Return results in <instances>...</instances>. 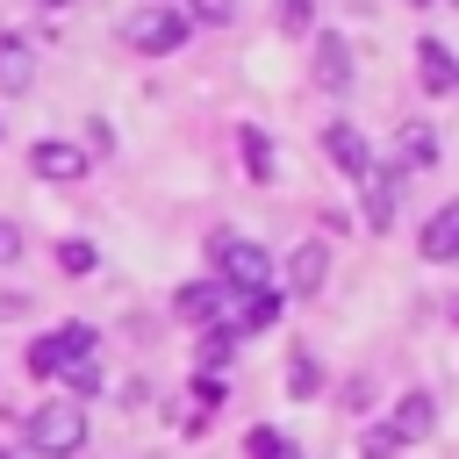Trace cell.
<instances>
[{
	"label": "cell",
	"mask_w": 459,
	"mask_h": 459,
	"mask_svg": "<svg viewBox=\"0 0 459 459\" xmlns=\"http://www.w3.org/2000/svg\"><path fill=\"white\" fill-rule=\"evenodd\" d=\"M287 394H316V359H308V351L287 359Z\"/></svg>",
	"instance_id": "cell-22"
},
{
	"label": "cell",
	"mask_w": 459,
	"mask_h": 459,
	"mask_svg": "<svg viewBox=\"0 0 459 459\" xmlns=\"http://www.w3.org/2000/svg\"><path fill=\"white\" fill-rule=\"evenodd\" d=\"M222 308H230V287H215V280H194V287L172 294V316H186V323H208Z\"/></svg>",
	"instance_id": "cell-9"
},
{
	"label": "cell",
	"mask_w": 459,
	"mask_h": 459,
	"mask_svg": "<svg viewBox=\"0 0 459 459\" xmlns=\"http://www.w3.org/2000/svg\"><path fill=\"white\" fill-rule=\"evenodd\" d=\"M359 179H366V222H373V230H387V222H394V172L366 165Z\"/></svg>",
	"instance_id": "cell-13"
},
{
	"label": "cell",
	"mask_w": 459,
	"mask_h": 459,
	"mask_svg": "<svg viewBox=\"0 0 459 459\" xmlns=\"http://www.w3.org/2000/svg\"><path fill=\"white\" fill-rule=\"evenodd\" d=\"M359 452H366V459H394V430H387V423H373V430L359 437Z\"/></svg>",
	"instance_id": "cell-23"
},
{
	"label": "cell",
	"mask_w": 459,
	"mask_h": 459,
	"mask_svg": "<svg viewBox=\"0 0 459 459\" xmlns=\"http://www.w3.org/2000/svg\"><path fill=\"white\" fill-rule=\"evenodd\" d=\"M230 351H237V337H230V330H208V337H201V373H215Z\"/></svg>",
	"instance_id": "cell-21"
},
{
	"label": "cell",
	"mask_w": 459,
	"mask_h": 459,
	"mask_svg": "<svg viewBox=\"0 0 459 459\" xmlns=\"http://www.w3.org/2000/svg\"><path fill=\"white\" fill-rule=\"evenodd\" d=\"M93 258H100V251H93L86 237H72V244H57V265H65V273H93Z\"/></svg>",
	"instance_id": "cell-20"
},
{
	"label": "cell",
	"mask_w": 459,
	"mask_h": 459,
	"mask_svg": "<svg viewBox=\"0 0 459 459\" xmlns=\"http://www.w3.org/2000/svg\"><path fill=\"white\" fill-rule=\"evenodd\" d=\"M29 452H43V459H65V452H79L86 445V409L65 394V402H43L36 416H29Z\"/></svg>",
	"instance_id": "cell-1"
},
{
	"label": "cell",
	"mask_w": 459,
	"mask_h": 459,
	"mask_svg": "<svg viewBox=\"0 0 459 459\" xmlns=\"http://www.w3.org/2000/svg\"><path fill=\"white\" fill-rule=\"evenodd\" d=\"M215 265H222V280L230 287H273V258L258 251V244H244V237H215Z\"/></svg>",
	"instance_id": "cell-3"
},
{
	"label": "cell",
	"mask_w": 459,
	"mask_h": 459,
	"mask_svg": "<svg viewBox=\"0 0 459 459\" xmlns=\"http://www.w3.org/2000/svg\"><path fill=\"white\" fill-rule=\"evenodd\" d=\"M0 459H14V452H0Z\"/></svg>",
	"instance_id": "cell-30"
},
{
	"label": "cell",
	"mask_w": 459,
	"mask_h": 459,
	"mask_svg": "<svg viewBox=\"0 0 459 459\" xmlns=\"http://www.w3.org/2000/svg\"><path fill=\"white\" fill-rule=\"evenodd\" d=\"M57 373L72 380V394H100V366H93V351H86V359H65Z\"/></svg>",
	"instance_id": "cell-19"
},
{
	"label": "cell",
	"mask_w": 459,
	"mask_h": 459,
	"mask_svg": "<svg viewBox=\"0 0 459 459\" xmlns=\"http://www.w3.org/2000/svg\"><path fill=\"white\" fill-rule=\"evenodd\" d=\"M93 351V330H57V337H36L29 344V373H57L65 359H86Z\"/></svg>",
	"instance_id": "cell-4"
},
{
	"label": "cell",
	"mask_w": 459,
	"mask_h": 459,
	"mask_svg": "<svg viewBox=\"0 0 459 459\" xmlns=\"http://www.w3.org/2000/svg\"><path fill=\"white\" fill-rule=\"evenodd\" d=\"M230 14H237V7H230V0H194V22H208V29H222V22H230Z\"/></svg>",
	"instance_id": "cell-24"
},
{
	"label": "cell",
	"mask_w": 459,
	"mask_h": 459,
	"mask_svg": "<svg viewBox=\"0 0 459 459\" xmlns=\"http://www.w3.org/2000/svg\"><path fill=\"white\" fill-rule=\"evenodd\" d=\"M452 7H459V0H452Z\"/></svg>",
	"instance_id": "cell-31"
},
{
	"label": "cell",
	"mask_w": 459,
	"mask_h": 459,
	"mask_svg": "<svg viewBox=\"0 0 459 459\" xmlns=\"http://www.w3.org/2000/svg\"><path fill=\"white\" fill-rule=\"evenodd\" d=\"M416 7H423V0H416Z\"/></svg>",
	"instance_id": "cell-32"
},
{
	"label": "cell",
	"mask_w": 459,
	"mask_h": 459,
	"mask_svg": "<svg viewBox=\"0 0 459 459\" xmlns=\"http://www.w3.org/2000/svg\"><path fill=\"white\" fill-rule=\"evenodd\" d=\"M14 251H22V230H14V222H0V265H7Z\"/></svg>",
	"instance_id": "cell-26"
},
{
	"label": "cell",
	"mask_w": 459,
	"mask_h": 459,
	"mask_svg": "<svg viewBox=\"0 0 459 459\" xmlns=\"http://www.w3.org/2000/svg\"><path fill=\"white\" fill-rule=\"evenodd\" d=\"M423 258H430V265H452V258H459V201H445V208L423 222Z\"/></svg>",
	"instance_id": "cell-7"
},
{
	"label": "cell",
	"mask_w": 459,
	"mask_h": 459,
	"mask_svg": "<svg viewBox=\"0 0 459 459\" xmlns=\"http://www.w3.org/2000/svg\"><path fill=\"white\" fill-rule=\"evenodd\" d=\"M323 151H330V165H344L351 179H359V172L373 165V158H366V136H359L351 122H330V129H323Z\"/></svg>",
	"instance_id": "cell-10"
},
{
	"label": "cell",
	"mask_w": 459,
	"mask_h": 459,
	"mask_svg": "<svg viewBox=\"0 0 459 459\" xmlns=\"http://www.w3.org/2000/svg\"><path fill=\"white\" fill-rule=\"evenodd\" d=\"M316 86H323V93H344V86H351V50H344V36H316Z\"/></svg>",
	"instance_id": "cell-8"
},
{
	"label": "cell",
	"mask_w": 459,
	"mask_h": 459,
	"mask_svg": "<svg viewBox=\"0 0 459 459\" xmlns=\"http://www.w3.org/2000/svg\"><path fill=\"white\" fill-rule=\"evenodd\" d=\"M416 72H423V93H459V57H452L437 36L416 43Z\"/></svg>",
	"instance_id": "cell-6"
},
{
	"label": "cell",
	"mask_w": 459,
	"mask_h": 459,
	"mask_svg": "<svg viewBox=\"0 0 459 459\" xmlns=\"http://www.w3.org/2000/svg\"><path fill=\"white\" fill-rule=\"evenodd\" d=\"M244 452H251V459H301L287 430H251V437H244Z\"/></svg>",
	"instance_id": "cell-18"
},
{
	"label": "cell",
	"mask_w": 459,
	"mask_h": 459,
	"mask_svg": "<svg viewBox=\"0 0 459 459\" xmlns=\"http://www.w3.org/2000/svg\"><path fill=\"white\" fill-rule=\"evenodd\" d=\"M122 43L143 50V57H165V50L186 43V14H179V7H136V14L122 22Z\"/></svg>",
	"instance_id": "cell-2"
},
{
	"label": "cell",
	"mask_w": 459,
	"mask_h": 459,
	"mask_svg": "<svg viewBox=\"0 0 459 459\" xmlns=\"http://www.w3.org/2000/svg\"><path fill=\"white\" fill-rule=\"evenodd\" d=\"M43 7H72V0H43Z\"/></svg>",
	"instance_id": "cell-27"
},
{
	"label": "cell",
	"mask_w": 459,
	"mask_h": 459,
	"mask_svg": "<svg viewBox=\"0 0 459 459\" xmlns=\"http://www.w3.org/2000/svg\"><path fill=\"white\" fill-rule=\"evenodd\" d=\"M143 7H165V0H143Z\"/></svg>",
	"instance_id": "cell-29"
},
{
	"label": "cell",
	"mask_w": 459,
	"mask_h": 459,
	"mask_svg": "<svg viewBox=\"0 0 459 459\" xmlns=\"http://www.w3.org/2000/svg\"><path fill=\"white\" fill-rule=\"evenodd\" d=\"M323 273H330V251H323V244H301V251H294V265H287V287H294V294H316V287H323Z\"/></svg>",
	"instance_id": "cell-14"
},
{
	"label": "cell",
	"mask_w": 459,
	"mask_h": 459,
	"mask_svg": "<svg viewBox=\"0 0 459 459\" xmlns=\"http://www.w3.org/2000/svg\"><path fill=\"white\" fill-rule=\"evenodd\" d=\"M237 323H230V337H251V330H265L273 316H280V294L273 287H258V294H244V308H230Z\"/></svg>",
	"instance_id": "cell-15"
},
{
	"label": "cell",
	"mask_w": 459,
	"mask_h": 459,
	"mask_svg": "<svg viewBox=\"0 0 459 459\" xmlns=\"http://www.w3.org/2000/svg\"><path fill=\"white\" fill-rule=\"evenodd\" d=\"M280 29H308V0H280Z\"/></svg>",
	"instance_id": "cell-25"
},
{
	"label": "cell",
	"mask_w": 459,
	"mask_h": 459,
	"mask_svg": "<svg viewBox=\"0 0 459 459\" xmlns=\"http://www.w3.org/2000/svg\"><path fill=\"white\" fill-rule=\"evenodd\" d=\"M402 165H437V129L430 122H402Z\"/></svg>",
	"instance_id": "cell-16"
},
{
	"label": "cell",
	"mask_w": 459,
	"mask_h": 459,
	"mask_svg": "<svg viewBox=\"0 0 459 459\" xmlns=\"http://www.w3.org/2000/svg\"><path fill=\"white\" fill-rule=\"evenodd\" d=\"M430 423H437V402L416 387V394H402L394 402V416H387V430H394V445H416V437H430Z\"/></svg>",
	"instance_id": "cell-5"
},
{
	"label": "cell",
	"mask_w": 459,
	"mask_h": 459,
	"mask_svg": "<svg viewBox=\"0 0 459 459\" xmlns=\"http://www.w3.org/2000/svg\"><path fill=\"white\" fill-rule=\"evenodd\" d=\"M237 143H244V172H251V179H273V143H265V129H237Z\"/></svg>",
	"instance_id": "cell-17"
},
{
	"label": "cell",
	"mask_w": 459,
	"mask_h": 459,
	"mask_svg": "<svg viewBox=\"0 0 459 459\" xmlns=\"http://www.w3.org/2000/svg\"><path fill=\"white\" fill-rule=\"evenodd\" d=\"M29 165H36V179H79L86 172V151L79 143H36Z\"/></svg>",
	"instance_id": "cell-11"
},
{
	"label": "cell",
	"mask_w": 459,
	"mask_h": 459,
	"mask_svg": "<svg viewBox=\"0 0 459 459\" xmlns=\"http://www.w3.org/2000/svg\"><path fill=\"white\" fill-rule=\"evenodd\" d=\"M29 79H36L29 43H22V36H0V93H29Z\"/></svg>",
	"instance_id": "cell-12"
},
{
	"label": "cell",
	"mask_w": 459,
	"mask_h": 459,
	"mask_svg": "<svg viewBox=\"0 0 459 459\" xmlns=\"http://www.w3.org/2000/svg\"><path fill=\"white\" fill-rule=\"evenodd\" d=\"M452 323H459V301H452Z\"/></svg>",
	"instance_id": "cell-28"
}]
</instances>
